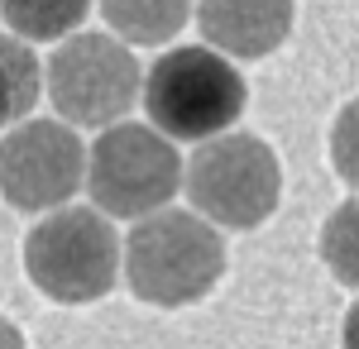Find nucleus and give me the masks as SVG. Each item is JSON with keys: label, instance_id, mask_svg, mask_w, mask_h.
Returning <instances> with one entry per match:
<instances>
[{"label": "nucleus", "instance_id": "20e7f679", "mask_svg": "<svg viewBox=\"0 0 359 349\" xmlns=\"http://www.w3.org/2000/svg\"><path fill=\"white\" fill-rule=\"evenodd\" d=\"M187 201L221 230H249L273 215L283 196V167L273 149L254 135H221L201 144L182 172Z\"/></svg>", "mask_w": 359, "mask_h": 349}, {"label": "nucleus", "instance_id": "ddd939ff", "mask_svg": "<svg viewBox=\"0 0 359 349\" xmlns=\"http://www.w3.org/2000/svg\"><path fill=\"white\" fill-rule=\"evenodd\" d=\"M331 163L335 172L359 191V96L335 115V130H331Z\"/></svg>", "mask_w": 359, "mask_h": 349}, {"label": "nucleus", "instance_id": "f03ea898", "mask_svg": "<svg viewBox=\"0 0 359 349\" xmlns=\"http://www.w3.org/2000/svg\"><path fill=\"white\" fill-rule=\"evenodd\" d=\"M144 110L163 139H211L230 135L245 115V77L216 48H168L144 72Z\"/></svg>", "mask_w": 359, "mask_h": 349}, {"label": "nucleus", "instance_id": "f8f14e48", "mask_svg": "<svg viewBox=\"0 0 359 349\" xmlns=\"http://www.w3.org/2000/svg\"><path fill=\"white\" fill-rule=\"evenodd\" d=\"M321 259L345 287H359V196L331 211L321 230Z\"/></svg>", "mask_w": 359, "mask_h": 349}, {"label": "nucleus", "instance_id": "0eeeda50", "mask_svg": "<svg viewBox=\"0 0 359 349\" xmlns=\"http://www.w3.org/2000/svg\"><path fill=\"white\" fill-rule=\"evenodd\" d=\"M86 182V149L72 125L25 120L0 139V191L15 211H62Z\"/></svg>", "mask_w": 359, "mask_h": 349}, {"label": "nucleus", "instance_id": "2eb2a0df", "mask_svg": "<svg viewBox=\"0 0 359 349\" xmlns=\"http://www.w3.org/2000/svg\"><path fill=\"white\" fill-rule=\"evenodd\" d=\"M0 349H25V335L5 321V316H0Z\"/></svg>", "mask_w": 359, "mask_h": 349}, {"label": "nucleus", "instance_id": "9b49d317", "mask_svg": "<svg viewBox=\"0 0 359 349\" xmlns=\"http://www.w3.org/2000/svg\"><path fill=\"white\" fill-rule=\"evenodd\" d=\"M101 15L130 43H168L177 29L192 20L187 5H177V0H168V5H125V0H111V5H101Z\"/></svg>", "mask_w": 359, "mask_h": 349}, {"label": "nucleus", "instance_id": "1a4fd4ad", "mask_svg": "<svg viewBox=\"0 0 359 349\" xmlns=\"http://www.w3.org/2000/svg\"><path fill=\"white\" fill-rule=\"evenodd\" d=\"M39 96H43V72L34 48H25V39L15 34H0V130L10 135L15 120H25Z\"/></svg>", "mask_w": 359, "mask_h": 349}, {"label": "nucleus", "instance_id": "423d86ee", "mask_svg": "<svg viewBox=\"0 0 359 349\" xmlns=\"http://www.w3.org/2000/svg\"><path fill=\"white\" fill-rule=\"evenodd\" d=\"M43 86L53 96V110L67 125H101L115 130L130 106L144 96L139 57L111 39V34H72L62 48H53Z\"/></svg>", "mask_w": 359, "mask_h": 349}, {"label": "nucleus", "instance_id": "39448f33", "mask_svg": "<svg viewBox=\"0 0 359 349\" xmlns=\"http://www.w3.org/2000/svg\"><path fill=\"white\" fill-rule=\"evenodd\" d=\"M187 163L177 158L172 139H163L154 125H115L101 130L86 158V187L101 215L120 220H149L168 211L172 191L182 187Z\"/></svg>", "mask_w": 359, "mask_h": 349}, {"label": "nucleus", "instance_id": "f257e3e1", "mask_svg": "<svg viewBox=\"0 0 359 349\" xmlns=\"http://www.w3.org/2000/svg\"><path fill=\"white\" fill-rule=\"evenodd\" d=\"M225 273V240L196 211H168L139 220L125 240V278L139 301L187 306L201 301Z\"/></svg>", "mask_w": 359, "mask_h": 349}, {"label": "nucleus", "instance_id": "6e6552de", "mask_svg": "<svg viewBox=\"0 0 359 349\" xmlns=\"http://www.w3.org/2000/svg\"><path fill=\"white\" fill-rule=\"evenodd\" d=\"M196 25L206 34V48H216L221 57H264L292 29V5H235V0H211L196 5Z\"/></svg>", "mask_w": 359, "mask_h": 349}, {"label": "nucleus", "instance_id": "7ed1b4c3", "mask_svg": "<svg viewBox=\"0 0 359 349\" xmlns=\"http://www.w3.org/2000/svg\"><path fill=\"white\" fill-rule=\"evenodd\" d=\"M125 249L111 215L96 206H62L43 215L25 240V268L34 287L53 301H96L120 282Z\"/></svg>", "mask_w": 359, "mask_h": 349}, {"label": "nucleus", "instance_id": "4468645a", "mask_svg": "<svg viewBox=\"0 0 359 349\" xmlns=\"http://www.w3.org/2000/svg\"><path fill=\"white\" fill-rule=\"evenodd\" d=\"M340 345H345V349H359V301L350 306V316H345V330H340Z\"/></svg>", "mask_w": 359, "mask_h": 349}, {"label": "nucleus", "instance_id": "9d476101", "mask_svg": "<svg viewBox=\"0 0 359 349\" xmlns=\"http://www.w3.org/2000/svg\"><path fill=\"white\" fill-rule=\"evenodd\" d=\"M0 15L15 39L53 43V39H67L86 20V5H77V0H10V5H0Z\"/></svg>", "mask_w": 359, "mask_h": 349}]
</instances>
